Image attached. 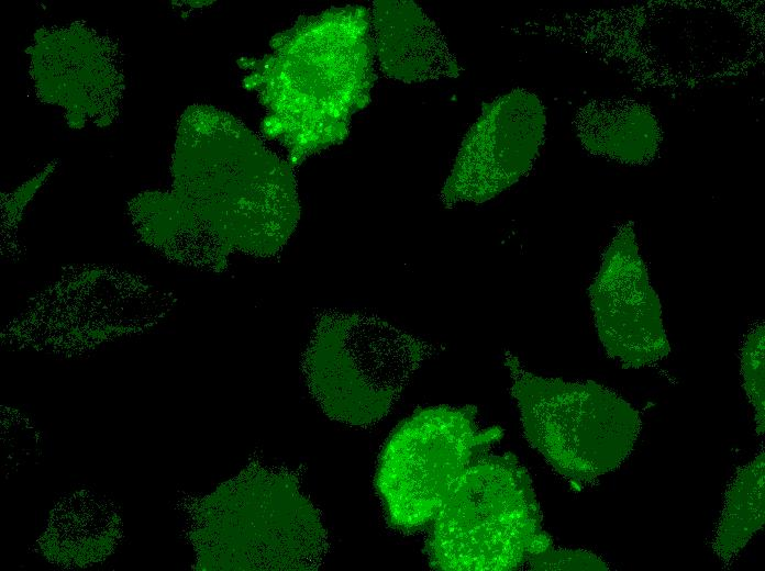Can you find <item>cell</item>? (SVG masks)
Here are the masks:
<instances>
[{
  "label": "cell",
  "instance_id": "6da1fadb",
  "mask_svg": "<svg viewBox=\"0 0 765 571\" xmlns=\"http://www.w3.org/2000/svg\"><path fill=\"white\" fill-rule=\"evenodd\" d=\"M176 157L175 226L196 259L218 267L231 250L271 257L286 246L300 217L292 166L241 122L188 109Z\"/></svg>",
  "mask_w": 765,
  "mask_h": 571
},
{
  "label": "cell",
  "instance_id": "7a4b0ae2",
  "mask_svg": "<svg viewBox=\"0 0 765 571\" xmlns=\"http://www.w3.org/2000/svg\"><path fill=\"white\" fill-rule=\"evenodd\" d=\"M374 57L370 12L345 5L300 18L247 66L244 82L266 110L264 132L292 167L346 138L370 101Z\"/></svg>",
  "mask_w": 765,
  "mask_h": 571
},
{
  "label": "cell",
  "instance_id": "3957f363",
  "mask_svg": "<svg viewBox=\"0 0 765 571\" xmlns=\"http://www.w3.org/2000/svg\"><path fill=\"white\" fill-rule=\"evenodd\" d=\"M431 523L426 555L436 570H515L553 546L531 477L511 454L477 459Z\"/></svg>",
  "mask_w": 765,
  "mask_h": 571
},
{
  "label": "cell",
  "instance_id": "277c9868",
  "mask_svg": "<svg viewBox=\"0 0 765 571\" xmlns=\"http://www.w3.org/2000/svg\"><path fill=\"white\" fill-rule=\"evenodd\" d=\"M435 347L382 317L329 311L302 356L309 391L331 418L367 427L392 408Z\"/></svg>",
  "mask_w": 765,
  "mask_h": 571
},
{
  "label": "cell",
  "instance_id": "5b68a950",
  "mask_svg": "<svg viewBox=\"0 0 765 571\" xmlns=\"http://www.w3.org/2000/svg\"><path fill=\"white\" fill-rule=\"evenodd\" d=\"M505 363L525 438L572 485L613 471L631 454L641 417L617 392L594 381L536 376L510 351Z\"/></svg>",
  "mask_w": 765,
  "mask_h": 571
},
{
  "label": "cell",
  "instance_id": "8992f818",
  "mask_svg": "<svg viewBox=\"0 0 765 571\" xmlns=\"http://www.w3.org/2000/svg\"><path fill=\"white\" fill-rule=\"evenodd\" d=\"M206 549L210 566L250 570H315L328 548L322 515L295 473L253 468L213 503Z\"/></svg>",
  "mask_w": 765,
  "mask_h": 571
},
{
  "label": "cell",
  "instance_id": "52a82bcc",
  "mask_svg": "<svg viewBox=\"0 0 765 571\" xmlns=\"http://www.w3.org/2000/svg\"><path fill=\"white\" fill-rule=\"evenodd\" d=\"M501 437V428L478 423L474 406L430 407L403 421L375 475L388 524L413 533L431 523L456 481Z\"/></svg>",
  "mask_w": 765,
  "mask_h": 571
},
{
  "label": "cell",
  "instance_id": "ba28073f",
  "mask_svg": "<svg viewBox=\"0 0 765 571\" xmlns=\"http://www.w3.org/2000/svg\"><path fill=\"white\" fill-rule=\"evenodd\" d=\"M545 126L541 100L526 90H513L485 103L442 186L443 205L483 203L518 182L539 155Z\"/></svg>",
  "mask_w": 765,
  "mask_h": 571
},
{
  "label": "cell",
  "instance_id": "9c48e42d",
  "mask_svg": "<svg viewBox=\"0 0 765 571\" xmlns=\"http://www.w3.org/2000/svg\"><path fill=\"white\" fill-rule=\"evenodd\" d=\"M589 298L603 348L622 367L653 366L669 354L661 302L631 225L607 247Z\"/></svg>",
  "mask_w": 765,
  "mask_h": 571
},
{
  "label": "cell",
  "instance_id": "30bf717a",
  "mask_svg": "<svg viewBox=\"0 0 765 571\" xmlns=\"http://www.w3.org/2000/svg\"><path fill=\"white\" fill-rule=\"evenodd\" d=\"M375 56L386 76L407 83L455 78L461 67L441 30L412 1H375Z\"/></svg>",
  "mask_w": 765,
  "mask_h": 571
},
{
  "label": "cell",
  "instance_id": "8fae6325",
  "mask_svg": "<svg viewBox=\"0 0 765 571\" xmlns=\"http://www.w3.org/2000/svg\"><path fill=\"white\" fill-rule=\"evenodd\" d=\"M577 133L591 154L629 165L647 163L659 142L655 116L630 100L589 103L577 116Z\"/></svg>",
  "mask_w": 765,
  "mask_h": 571
},
{
  "label": "cell",
  "instance_id": "7c38bea8",
  "mask_svg": "<svg viewBox=\"0 0 765 571\" xmlns=\"http://www.w3.org/2000/svg\"><path fill=\"white\" fill-rule=\"evenodd\" d=\"M765 455L739 468L731 480L713 539L720 560L729 562L747 545L765 522Z\"/></svg>",
  "mask_w": 765,
  "mask_h": 571
},
{
  "label": "cell",
  "instance_id": "4fadbf2b",
  "mask_svg": "<svg viewBox=\"0 0 765 571\" xmlns=\"http://www.w3.org/2000/svg\"><path fill=\"white\" fill-rule=\"evenodd\" d=\"M764 325L757 324L746 335L741 350V371L746 395L754 408L755 429L764 435Z\"/></svg>",
  "mask_w": 765,
  "mask_h": 571
},
{
  "label": "cell",
  "instance_id": "5bb4252c",
  "mask_svg": "<svg viewBox=\"0 0 765 571\" xmlns=\"http://www.w3.org/2000/svg\"><path fill=\"white\" fill-rule=\"evenodd\" d=\"M530 570H609V566L597 555L581 549L547 548L533 557Z\"/></svg>",
  "mask_w": 765,
  "mask_h": 571
}]
</instances>
